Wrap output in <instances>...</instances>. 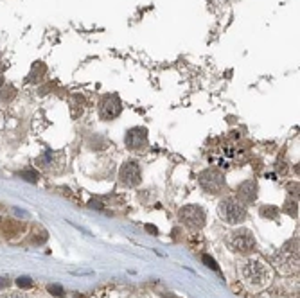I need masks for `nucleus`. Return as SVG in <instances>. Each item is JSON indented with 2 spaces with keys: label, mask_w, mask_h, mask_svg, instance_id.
Returning <instances> with one entry per match:
<instances>
[{
  "label": "nucleus",
  "mask_w": 300,
  "mask_h": 298,
  "mask_svg": "<svg viewBox=\"0 0 300 298\" xmlns=\"http://www.w3.org/2000/svg\"><path fill=\"white\" fill-rule=\"evenodd\" d=\"M239 280L250 293L266 289L273 280V269L257 255H246L239 262Z\"/></svg>",
  "instance_id": "1"
},
{
  "label": "nucleus",
  "mask_w": 300,
  "mask_h": 298,
  "mask_svg": "<svg viewBox=\"0 0 300 298\" xmlns=\"http://www.w3.org/2000/svg\"><path fill=\"white\" fill-rule=\"evenodd\" d=\"M218 216L227 225H241L246 219V207L237 198L227 196V198H221L218 203Z\"/></svg>",
  "instance_id": "2"
},
{
  "label": "nucleus",
  "mask_w": 300,
  "mask_h": 298,
  "mask_svg": "<svg viewBox=\"0 0 300 298\" xmlns=\"http://www.w3.org/2000/svg\"><path fill=\"white\" fill-rule=\"evenodd\" d=\"M227 244L234 253H239V255H252L255 246H257V241H255V235H253V232L252 230H248L245 226H237V228H234V230L228 234Z\"/></svg>",
  "instance_id": "3"
},
{
  "label": "nucleus",
  "mask_w": 300,
  "mask_h": 298,
  "mask_svg": "<svg viewBox=\"0 0 300 298\" xmlns=\"http://www.w3.org/2000/svg\"><path fill=\"white\" fill-rule=\"evenodd\" d=\"M275 266L282 273H297L299 271V241L291 239L284 244L275 255Z\"/></svg>",
  "instance_id": "4"
},
{
  "label": "nucleus",
  "mask_w": 300,
  "mask_h": 298,
  "mask_svg": "<svg viewBox=\"0 0 300 298\" xmlns=\"http://www.w3.org/2000/svg\"><path fill=\"white\" fill-rule=\"evenodd\" d=\"M198 183L207 194H223L227 190V180H225V174L221 173L220 169H205L200 173L198 176Z\"/></svg>",
  "instance_id": "5"
},
{
  "label": "nucleus",
  "mask_w": 300,
  "mask_h": 298,
  "mask_svg": "<svg viewBox=\"0 0 300 298\" xmlns=\"http://www.w3.org/2000/svg\"><path fill=\"white\" fill-rule=\"evenodd\" d=\"M178 219L189 230H202L203 226H205L207 216H205V210L200 205H185V207L180 208Z\"/></svg>",
  "instance_id": "6"
},
{
  "label": "nucleus",
  "mask_w": 300,
  "mask_h": 298,
  "mask_svg": "<svg viewBox=\"0 0 300 298\" xmlns=\"http://www.w3.org/2000/svg\"><path fill=\"white\" fill-rule=\"evenodd\" d=\"M142 180V171L141 165L137 162H126V164L121 165L119 169V183L126 187V189H133L137 187Z\"/></svg>",
  "instance_id": "7"
},
{
  "label": "nucleus",
  "mask_w": 300,
  "mask_h": 298,
  "mask_svg": "<svg viewBox=\"0 0 300 298\" xmlns=\"http://www.w3.org/2000/svg\"><path fill=\"white\" fill-rule=\"evenodd\" d=\"M124 144L131 153H141L147 147V129L131 128L124 137Z\"/></svg>",
  "instance_id": "8"
},
{
  "label": "nucleus",
  "mask_w": 300,
  "mask_h": 298,
  "mask_svg": "<svg viewBox=\"0 0 300 298\" xmlns=\"http://www.w3.org/2000/svg\"><path fill=\"white\" fill-rule=\"evenodd\" d=\"M121 110H123V106H121V101L117 95H104L101 104H99V115L104 121H111V119L121 115Z\"/></svg>",
  "instance_id": "9"
},
{
  "label": "nucleus",
  "mask_w": 300,
  "mask_h": 298,
  "mask_svg": "<svg viewBox=\"0 0 300 298\" xmlns=\"http://www.w3.org/2000/svg\"><path fill=\"white\" fill-rule=\"evenodd\" d=\"M257 192H259V183L255 180H245L243 183L237 185V192H236V198H237L243 205H252L257 200Z\"/></svg>",
  "instance_id": "10"
},
{
  "label": "nucleus",
  "mask_w": 300,
  "mask_h": 298,
  "mask_svg": "<svg viewBox=\"0 0 300 298\" xmlns=\"http://www.w3.org/2000/svg\"><path fill=\"white\" fill-rule=\"evenodd\" d=\"M282 210H284V212H288L289 216H293L295 218V216H297V210H299V208H297V201L289 198V200L286 201V205L282 207Z\"/></svg>",
  "instance_id": "11"
},
{
  "label": "nucleus",
  "mask_w": 300,
  "mask_h": 298,
  "mask_svg": "<svg viewBox=\"0 0 300 298\" xmlns=\"http://www.w3.org/2000/svg\"><path fill=\"white\" fill-rule=\"evenodd\" d=\"M261 214H263L264 218H271V219H277V216H279V210H277L275 207H263L261 208Z\"/></svg>",
  "instance_id": "12"
},
{
  "label": "nucleus",
  "mask_w": 300,
  "mask_h": 298,
  "mask_svg": "<svg viewBox=\"0 0 300 298\" xmlns=\"http://www.w3.org/2000/svg\"><path fill=\"white\" fill-rule=\"evenodd\" d=\"M16 284H18V287H31L32 280L29 279V277H20V279L16 280Z\"/></svg>",
  "instance_id": "13"
},
{
  "label": "nucleus",
  "mask_w": 300,
  "mask_h": 298,
  "mask_svg": "<svg viewBox=\"0 0 300 298\" xmlns=\"http://www.w3.org/2000/svg\"><path fill=\"white\" fill-rule=\"evenodd\" d=\"M49 293H50V295H56V297H62L63 289L60 286H49Z\"/></svg>",
  "instance_id": "14"
},
{
  "label": "nucleus",
  "mask_w": 300,
  "mask_h": 298,
  "mask_svg": "<svg viewBox=\"0 0 300 298\" xmlns=\"http://www.w3.org/2000/svg\"><path fill=\"white\" fill-rule=\"evenodd\" d=\"M22 176H24L27 182H36V173H22Z\"/></svg>",
  "instance_id": "15"
},
{
  "label": "nucleus",
  "mask_w": 300,
  "mask_h": 298,
  "mask_svg": "<svg viewBox=\"0 0 300 298\" xmlns=\"http://www.w3.org/2000/svg\"><path fill=\"white\" fill-rule=\"evenodd\" d=\"M0 298H24V295H20V293H13V291H9V293H4L2 297Z\"/></svg>",
  "instance_id": "16"
},
{
  "label": "nucleus",
  "mask_w": 300,
  "mask_h": 298,
  "mask_svg": "<svg viewBox=\"0 0 300 298\" xmlns=\"http://www.w3.org/2000/svg\"><path fill=\"white\" fill-rule=\"evenodd\" d=\"M203 261L207 262V266H210V268L218 269V266H216V264H214V261H212V259H208V257H203Z\"/></svg>",
  "instance_id": "17"
},
{
  "label": "nucleus",
  "mask_w": 300,
  "mask_h": 298,
  "mask_svg": "<svg viewBox=\"0 0 300 298\" xmlns=\"http://www.w3.org/2000/svg\"><path fill=\"white\" fill-rule=\"evenodd\" d=\"M9 286V282H7V279H4V277H0V289H4V287Z\"/></svg>",
  "instance_id": "18"
},
{
  "label": "nucleus",
  "mask_w": 300,
  "mask_h": 298,
  "mask_svg": "<svg viewBox=\"0 0 300 298\" xmlns=\"http://www.w3.org/2000/svg\"><path fill=\"white\" fill-rule=\"evenodd\" d=\"M147 230L153 232V234H157V228H155V226H147Z\"/></svg>",
  "instance_id": "19"
}]
</instances>
